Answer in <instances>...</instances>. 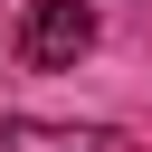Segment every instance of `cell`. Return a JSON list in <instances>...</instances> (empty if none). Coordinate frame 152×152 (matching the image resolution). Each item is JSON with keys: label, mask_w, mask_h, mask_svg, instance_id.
<instances>
[{"label": "cell", "mask_w": 152, "mask_h": 152, "mask_svg": "<svg viewBox=\"0 0 152 152\" xmlns=\"http://www.w3.org/2000/svg\"><path fill=\"white\" fill-rule=\"evenodd\" d=\"M0 152H124L114 124H38V114H0Z\"/></svg>", "instance_id": "obj_2"}, {"label": "cell", "mask_w": 152, "mask_h": 152, "mask_svg": "<svg viewBox=\"0 0 152 152\" xmlns=\"http://www.w3.org/2000/svg\"><path fill=\"white\" fill-rule=\"evenodd\" d=\"M95 48V10L86 0H28V19H19V57L28 66H76Z\"/></svg>", "instance_id": "obj_1"}]
</instances>
